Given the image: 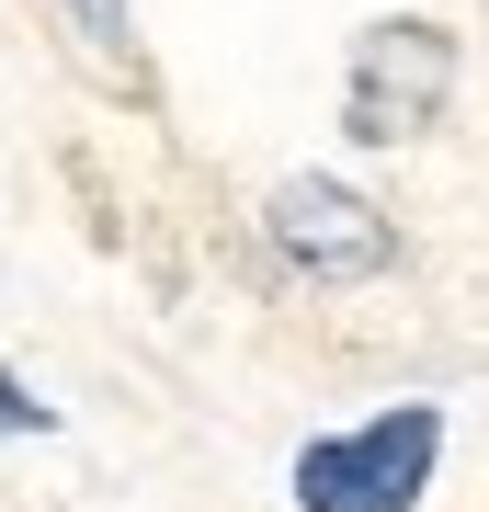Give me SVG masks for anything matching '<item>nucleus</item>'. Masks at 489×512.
I'll use <instances>...</instances> for the list:
<instances>
[{
  "instance_id": "f257e3e1",
  "label": "nucleus",
  "mask_w": 489,
  "mask_h": 512,
  "mask_svg": "<svg viewBox=\"0 0 489 512\" xmlns=\"http://www.w3.org/2000/svg\"><path fill=\"white\" fill-rule=\"evenodd\" d=\"M433 467H444V410L410 399V410L353 421V433H319L285 490H296V512H410L433 490Z\"/></svg>"
},
{
  "instance_id": "f03ea898",
  "label": "nucleus",
  "mask_w": 489,
  "mask_h": 512,
  "mask_svg": "<svg viewBox=\"0 0 489 512\" xmlns=\"http://www.w3.org/2000/svg\"><path fill=\"white\" fill-rule=\"evenodd\" d=\"M455 103V35L444 23H364L353 35V92H342V137L353 148H410L433 114Z\"/></svg>"
},
{
  "instance_id": "7ed1b4c3",
  "label": "nucleus",
  "mask_w": 489,
  "mask_h": 512,
  "mask_svg": "<svg viewBox=\"0 0 489 512\" xmlns=\"http://www.w3.org/2000/svg\"><path fill=\"white\" fill-rule=\"evenodd\" d=\"M262 228H273V251H285V274H308V285H376L387 262H399V228H387L353 183H330V171L273 183Z\"/></svg>"
},
{
  "instance_id": "20e7f679",
  "label": "nucleus",
  "mask_w": 489,
  "mask_h": 512,
  "mask_svg": "<svg viewBox=\"0 0 489 512\" xmlns=\"http://www.w3.org/2000/svg\"><path fill=\"white\" fill-rule=\"evenodd\" d=\"M57 23L91 46V69H103L114 92H148V46H137V12H126V0H57Z\"/></svg>"
},
{
  "instance_id": "39448f33",
  "label": "nucleus",
  "mask_w": 489,
  "mask_h": 512,
  "mask_svg": "<svg viewBox=\"0 0 489 512\" xmlns=\"http://www.w3.org/2000/svg\"><path fill=\"white\" fill-rule=\"evenodd\" d=\"M0 433H57V410L35 399V387H23L12 365H0Z\"/></svg>"
}]
</instances>
